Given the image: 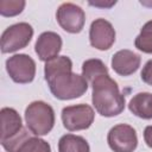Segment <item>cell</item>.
I'll list each match as a JSON object with an SVG mask.
<instances>
[{"instance_id":"30bf717a","label":"cell","mask_w":152,"mask_h":152,"mask_svg":"<svg viewBox=\"0 0 152 152\" xmlns=\"http://www.w3.org/2000/svg\"><path fill=\"white\" fill-rule=\"evenodd\" d=\"M89 40L90 45L97 50L104 51L112 48L115 42V30L113 25L103 19H95L89 28Z\"/></svg>"},{"instance_id":"8992f818","label":"cell","mask_w":152,"mask_h":152,"mask_svg":"<svg viewBox=\"0 0 152 152\" xmlns=\"http://www.w3.org/2000/svg\"><path fill=\"white\" fill-rule=\"evenodd\" d=\"M1 116V135L0 142L7 151L25 132L23 128L21 118L18 112L10 107H4L0 110Z\"/></svg>"},{"instance_id":"8fae6325","label":"cell","mask_w":152,"mask_h":152,"mask_svg":"<svg viewBox=\"0 0 152 152\" xmlns=\"http://www.w3.org/2000/svg\"><path fill=\"white\" fill-rule=\"evenodd\" d=\"M62 49V38L58 33L48 31L39 34L34 50L38 55L39 59L43 62H48L50 59H53L58 56L59 51Z\"/></svg>"},{"instance_id":"7a4b0ae2","label":"cell","mask_w":152,"mask_h":152,"mask_svg":"<svg viewBox=\"0 0 152 152\" xmlns=\"http://www.w3.org/2000/svg\"><path fill=\"white\" fill-rule=\"evenodd\" d=\"M90 84L93 88V106L100 115L112 118L119 115L125 109V96L120 93L118 83L109 74L97 76Z\"/></svg>"},{"instance_id":"5bb4252c","label":"cell","mask_w":152,"mask_h":152,"mask_svg":"<svg viewBox=\"0 0 152 152\" xmlns=\"http://www.w3.org/2000/svg\"><path fill=\"white\" fill-rule=\"evenodd\" d=\"M128 109L138 118L146 120L152 119V94L151 93L135 94L128 103Z\"/></svg>"},{"instance_id":"ffe728a7","label":"cell","mask_w":152,"mask_h":152,"mask_svg":"<svg viewBox=\"0 0 152 152\" xmlns=\"http://www.w3.org/2000/svg\"><path fill=\"white\" fill-rule=\"evenodd\" d=\"M116 1H103V0H97V1H89V5L95 6V7H101V8H110L114 6Z\"/></svg>"},{"instance_id":"4fadbf2b","label":"cell","mask_w":152,"mask_h":152,"mask_svg":"<svg viewBox=\"0 0 152 152\" xmlns=\"http://www.w3.org/2000/svg\"><path fill=\"white\" fill-rule=\"evenodd\" d=\"M8 152H51V147L44 139L37 135H30L25 131Z\"/></svg>"},{"instance_id":"5b68a950","label":"cell","mask_w":152,"mask_h":152,"mask_svg":"<svg viewBox=\"0 0 152 152\" xmlns=\"http://www.w3.org/2000/svg\"><path fill=\"white\" fill-rule=\"evenodd\" d=\"M94 109L89 104L84 103L68 106L64 107L62 110L63 126L70 132L89 128L94 122Z\"/></svg>"},{"instance_id":"9c48e42d","label":"cell","mask_w":152,"mask_h":152,"mask_svg":"<svg viewBox=\"0 0 152 152\" xmlns=\"http://www.w3.org/2000/svg\"><path fill=\"white\" fill-rule=\"evenodd\" d=\"M56 19L64 31L69 33H80L86 23V14L80 6L71 2H64L58 7Z\"/></svg>"},{"instance_id":"2e32d148","label":"cell","mask_w":152,"mask_h":152,"mask_svg":"<svg viewBox=\"0 0 152 152\" xmlns=\"http://www.w3.org/2000/svg\"><path fill=\"white\" fill-rule=\"evenodd\" d=\"M102 74H108V69L106 64L97 58L87 59L82 64V76L87 80L88 83H91L94 78Z\"/></svg>"},{"instance_id":"d6986e66","label":"cell","mask_w":152,"mask_h":152,"mask_svg":"<svg viewBox=\"0 0 152 152\" xmlns=\"http://www.w3.org/2000/svg\"><path fill=\"white\" fill-rule=\"evenodd\" d=\"M141 80L148 84V86H152V59L147 61L146 64L144 65L142 70H141Z\"/></svg>"},{"instance_id":"52a82bcc","label":"cell","mask_w":152,"mask_h":152,"mask_svg":"<svg viewBox=\"0 0 152 152\" xmlns=\"http://www.w3.org/2000/svg\"><path fill=\"white\" fill-rule=\"evenodd\" d=\"M6 70L15 83H30L36 76V62L25 53H18L6 61Z\"/></svg>"},{"instance_id":"6da1fadb","label":"cell","mask_w":152,"mask_h":152,"mask_svg":"<svg viewBox=\"0 0 152 152\" xmlns=\"http://www.w3.org/2000/svg\"><path fill=\"white\" fill-rule=\"evenodd\" d=\"M44 75L50 91L58 100L81 97L88 89L87 80L72 72V62L66 56H57L45 62Z\"/></svg>"},{"instance_id":"277c9868","label":"cell","mask_w":152,"mask_h":152,"mask_svg":"<svg viewBox=\"0 0 152 152\" xmlns=\"http://www.w3.org/2000/svg\"><path fill=\"white\" fill-rule=\"evenodd\" d=\"M33 37V28L27 23H18L8 26L1 34L0 48L2 53H10L24 49Z\"/></svg>"},{"instance_id":"ac0fdd59","label":"cell","mask_w":152,"mask_h":152,"mask_svg":"<svg viewBox=\"0 0 152 152\" xmlns=\"http://www.w3.org/2000/svg\"><path fill=\"white\" fill-rule=\"evenodd\" d=\"M26 2L24 0H1L0 14L2 17H14L23 12Z\"/></svg>"},{"instance_id":"3957f363","label":"cell","mask_w":152,"mask_h":152,"mask_svg":"<svg viewBox=\"0 0 152 152\" xmlns=\"http://www.w3.org/2000/svg\"><path fill=\"white\" fill-rule=\"evenodd\" d=\"M25 121L33 135H46L55 125L53 108L44 101H33L25 110Z\"/></svg>"},{"instance_id":"ba28073f","label":"cell","mask_w":152,"mask_h":152,"mask_svg":"<svg viewBox=\"0 0 152 152\" xmlns=\"http://www.w3.org/2000/svg\"><path fill=\"white\" fill-rule=\"evenodd\" d=\"M107 142L114 152H133L138 146L137 132L127 124H119L108 132Z\"/></svg>"},{"instance_id":"7c38bea8","label":"cell","mask_w":152,"mask_h":152,"mask_svg":"<svg viewBox=\"0 0 152 152\" xmlns=\"http://www.w3.org/2000/svg\"><path fill=\"white\" fill-rule=\"evenodd\" d=\"M140 66V56L131 50H119L112 57V68L120 76H129Z\"/></svg>"},{"instance_id":"44dd1931","label":"cell","mask_w":152,"mask_h":152,"mask_svg":"<svg viewBox=\"0 0 152 152\" xmlns=\"http://www.w3.org/2000/svg\"><path fill=\"white\" fill-rule=\"evenodd\" d=\"M144 140L148 147L152 148V125L147 126L144 131Z\"/></svg>"},{"instance_id":"9a60e30c","label":"cell","mask_w":152,"mask_h":152,"mask_svg":"<svg viewBox=\"0 0 152 152\" xmlns=\"http://www.w3.org/2000/svg\"><path fill=\"white\" fill-rule=\"evenodd\" d=\"M58 152H90V147L83 137L65 134L58 141Z\"/></svg>"},{"instance_id":"7402d4cb","label":"cell","mask_w":152,"mask_h":152,"mask_svg":"<svg viewBox=\"0 0 152 152\" xmlns=\"http://www.w3.org/2000/svg\"><path fill=\"white\" fill-rule=\"evenodd\" d=\"M151 6H152V2H151Z\"/></svg>"},{"instance_id":"e0dca14e","label":"cell","mask_w":152,"mask_h":152,"mask_svg":"<svg viewBox=\"0 0 152 152\" xmlns=\"http://www.w3.org/2000/svg\"><path fill=\"white\" fill-rule=\"evenodd\" d=\"M138 50L145 53H152V20L147 21L140 30V33L134 40Z\"/></svg>"}]
</instances>
